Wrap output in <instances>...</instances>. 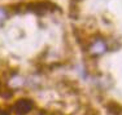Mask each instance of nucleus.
Masks as SVG:
<instances>
[{
	"mask_svg": "<svg viewBox=\"0 0 122 115\" xmlns=\"http://www.w3.org/2000/svg\"><path fill=\"white\" fill-rule=\"evenodd\" d=\"M7 18H8V10L5 9V8L0 7V25H1Z\"/></svg>",
	"mask_w": 122,
	"mask_h": 115,
	"instance_id": "obj_5",
	"label": "nucleus"
},
{
	"mask_svg": "<svg viewBox=\"0 0 122 115\" xmlns=\"http://www.w3.org/2000/svg\"><path fill=\"white\" fill-rule=\"evenodd\" d=\"M29 10L34 13H38V14H43L46 12H52V10L57 9V7L51 1H46V0H42V1H35V3H30V4L26 5Z\"/></svg>",
	"mask_w": 122,
	"mask_h": 115,
	"instance_id": "obj_2",
	"label": "nucleus"
},
{
	"mask_svg": "<svg viewBox=\"0 0 122 115\" xmlns=\"http://www.w3.org/2000/svg\"><path fill=\"white\" fill-rule=\"evenodd\" d=\"M108 49V45H107V41L101 38H95L91 39L90 43L87 44V51L91 56L94 57H99L101 54H104Z\"/></svg>",
	"mask_w": 122,
	"mask_h": 115,
	"instance_id": "obj_1",
	"label": "nucleus"
},
{
	"mask_svg": "<svg viewBox=\"0 0 122 115\" xmlns=\"http://www.w3.org/2000/svg\"><path fill=\"white\" fill-rule=\"evenodd\" d=\"M34 107V103L31 100H27V98H21L18 100L16 103H14V111H16L17 115H26L29 114Z\"/></svg>",
	"mask_w": 122,
	"mask_h": 115,
	"instance_id": "obj_3",
	"label": "nucleus"
},
{
	"mask_svg": "<svg viewBox=\"0 0 122 115\" xmlns=\"http://www.w3.org/2000/svg\"><path fill=\"white\" fill-rule=\"evenodd\" d=\"M105 109L110 115H120L122 113V106L118 102H114V101H110L107 103Z\"/></svg>",
	"mask_w": 122,
	"mask_h": 115,
	"instance_id": "obj_4",
	"label": "nucleus"
}]
</instances>
